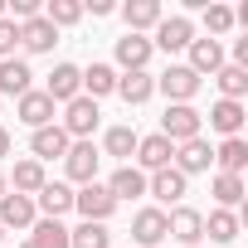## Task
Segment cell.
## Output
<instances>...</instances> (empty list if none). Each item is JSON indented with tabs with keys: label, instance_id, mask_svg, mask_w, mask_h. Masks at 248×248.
Listing matches in <instances>:
<instances>
[{
	"label": "cell",
	"instance_id": "obj_18",
	"mask_svg": "<svg viewBox=\"0 0 248 248\" xmlns=\"http://www.w3.org/2000/svg\"><path fill=\"white\" fill-rule=\"evenodd\" d=\"M34 209H44V219H63L73 209V190L63 180H44V190L34 195Z\"/></svg>",
	"mask_w": 248,
	"mask_h": 248
},
{
	"label": "cell",
	"instance_id": "obj_26",
	"mask_svg": "<svg viewBox=\"0 0 248 248\" xmlns=\"http://www.w3.org/2000/svg\"><path fill=\"white\" fill-rule=\"evenodd\" d=\"M107 93H117V68L112 63H88L83 68V97H107Z\"/></svg>",
	"mask_w": 248,
	"mask_h": 248
},
{
	"label": "cell",
	"instance_id": "obj_4",
	"mask_svg": "<svg viewBox=\"0 0 248 248\" xmlns=\"http://www.w3.org/2000/svg\"><path fill=\"white\" fill-rule=\"evenodd\" d=\"M166 233H170L180 248H200V238H204V214L190 209V204H175V209L166 214Z\"/></svg>",
	"mask_w": 248,
	"mask_h": 248
},
{
	"label": "cell",
	"instance_id": "obj_40",
	"mask_svg": "<svg viewBox=\"0 0 248 248\" xmlns=\"http://www.w3.org/2000/svg\"><path fill=\"white\" fill-rule=\"evenodd\" d=\"M0 20H5V0H0Z\"/></svg>",
	"mask_w": 248,
	"mask_h": 248
},
{
	"label": "cell",
	"instance_id": "obj_8",
	"mask_svg": "<svg viewBox=\"0 0 248 248\" xmlns=\"http://www.w3.org/2000/svg\"><path fill=\"white\" fill-rule=\"evenodd\" d=\"M44 93H49V102H54V107H59V102H73V97L83 93V68H78V63H54V73H49Z\"/></svg>",
	"mask_w": 248,
	"mask_h": 248
},
{
	"label": "cell",
	"instance_id": "obj_24",
	"mask_svg": "<svg viewBox=\"0 0 248 248\" xmlns=\"http://www.w3.org/2000/svg\"><path fill=\"white\" fill-rule=\"evenodd\" d=\"M44 180H49V175H44V166L30 156V161H15V175H10L5 185H10L15 195H30V200H34V195L44 190Z\"/></svg>",
	"mask_w": 248,
	"mask_h": 248
},
{
	"label": "cell",
	"instance_id": "obj_37",
	"mask_svg": "<svg viewBox=\"0 0 248 248\" xmlns=\"http://www.w3.org/2000/svg\"><path fill=\"white\" fill-rule=\"evenodd\" d=\"M88 10H93V15H112L117 5H112V0H88Z\"/></svg>",
	"mask_w": 248,
	"mask_h": 248
},
{
	"label": "cell",
	"instance_id": "obj_22",
	"mask_svg": "<svg viewBox=\"0 0 248 248\" xmlns=\"http://www.w3.org/2000/svg\"><path fill=\"white\" fill-rule=\"evenodd\" d=\"M151 93H156V78L141 68V73H117V97L127 102V107H141V102H151Z\"/></svg>",
	"mask_w": 248,
	"mask_h": 248
},
{
	"label": "cell",
	"instance_id": "obj_31",
	"mask_svg": "<svg viewBox=\"0 0 248 248\" xmlns=\"http://www.w3.org/2000/svg\"><path fill=\"white\" fill-rule=\"evenodd\" d=\"M214 83H219V93H224L229 102H243V93H248V68H233V63H224V68L214 73Z\"/></svg>",
	"mask_w": 248,
	"mask_h": 248
},
{
	"label": "cell",
	"instance_id": "obj_9",
	"mask_svg": "<svg viewBox=\"0 0 248 248\" xmlns=\"http://www.w3.org/2000/svg\"><path fill=\"white\" fill-rule=\"evenodd\" d=\"M170 156H175V146L156 132V137H141V141H137V156H132V161H137V170H141V175H156V170H166V166H170Z\"/></svg>",
	"mask_w": 248,
	"mask_h": 248
},
{
	"label": "cell",
	"instance_id": "obj_25",
	"mask_svg": "<svg viewBox=\"0 0 248 248\" xmlns=\"http://www.w3.org/2000/svg\"><path fill=\"white\" fill-rule=\"evenodd\" d=\"M107 190H112L117 204H122V200H137V195H146V175H141L137 166H117L112 180H107Z\"/></svg>",
	"mask_w": 248,
	"mask_h": 248
},
{
	"label": "cell",
	"instance_id": "obj_30",
	"mask_svg": "<svg viewBox=\"0 0 248 248\" xmlns=\"http://www.w3.org/2000/svg\"><path fill=\"white\" fill-rule=\"evenodd\" d=\"M137 141H141V137H137L132 127H112V132L102 137V151L117 156V161H132V156H137Z\"/></svg>",
	"mask_w": 248,
	"mask_h": 248
},
{
	"label": "cell",
	"instance_id": "obj_19",
	"mask_svg": "<svg viewBox=\"0 0 248 248\" xmlns=\"http://www.w3.org/2000/svg\"><path fill=\"white\" fill-rule=\"evenodd\" d=\"M30 83H34V73L25 59H0V97H25Z\"/></svg>",
	"mask_w": 248,
	"mask_h": 248
},
{
	"label": "cell",
	"instance_id": "obj_33",
	"mask_svg": "<svg viewBox=\"0 0 248 248\" xmlns=\"http://www.w3.org/2000/svg\"><path fill=\"white\" fill-rule=\"evenodd\" d=\"M214 200H219V209H233V204H243V175H214Z\"/></svg>",
	"mask_w": 248,
	"mask_h": 248
},
{
	"label": "cell",
	"instance_id": "obj_32",
	"mask_svg": "<svg viewBox=\"0 0 248 248\" xmlns=\"http://www.w3.org/2000/svg\"><path fill=\"white\" fill-rule=\"evenodd\" d=\"M68 248H112V238H107V224H78V229H68Z\"/></svg>",
	"mask_w": 248,
	"mask_h": 248
},
{
	"label": "cell",
	"instance_id": "obj_14",
	"mask_svg": "<svg viewBox=\"0 0 248 248\" xmlns=\"http://www.w3.org/2000/svg\"><path fill=\"white\" fill-rule=\"evenodd\" d=\"M73 141H68V132L59 127V122H49V127H39L34 137H30V151H34V161L44 166V161H54V156H63Z\"/></svg>",
	"mask_w": 248,
	"mask_h": 248
},
{
	"label": "cell",
	"instance_id": "obj_2",
	"mask_svg": "<svg viewBox=\"0 0 248 248\" xmlns=\"http://www.w3.org/2000/svg\"><path fill=\"white\" fill-rule=\"evenodd\" d=\"M97 117H102V112H97V102L78 93L73 102H63V122H59V127L68 132V141H88V137L97 132Z\"/></svg>",
	"mask_w": 248,
	"mask_h": 248
},
{
	"label": "cell",
	"instance_id": "obj_5",
	"mask_svg": "<svg viewBox=\"0 0 248 248\" xmlns=\"http://www.w3.org/2000/svg\"><path fill=\"white\" fill-rule=\"evenodd\" d=\"M97 166H102V151H97L93 141H73V146L63 151V170H68V180H78V185H93V180H97Z\"/></svg>",
	"mask_w": 248,
	"mask_h": 248
},
{
	"label": "cell",
	"instance_id": "obj_23",
	"mask_svg": "<svg viewBox=\"0 0 248 248\" xmlns=\"http://www.w3.org/2000/svg\"><path fill=\"white\" fill-rule=\"evenodd\" d=\"M20 44H25L30 54H49V49L59 44V30H54L44 15H34V20H25V25H20Z\"/></svg>",
	"mask_w": 248,
	"mask_h": 248
},
{
	"label": "cell",
	"instance_id": "obj_11",
	"mask_svg": "<svg viewBox=\"0 0 248 248\" xmlns=\"http://www.w3.org/2000/svg\"><path fill=\"white\" fill-rule=\"evenodd\" d=\"M209 161H214V151H209V141L204 137H195V141H180L175 146V156H170V166L190 180V175H200V170H209Z\"/></svg>",
	"mask_w": 248,
	"mask_h": 248
},
{
	"label": "cell",
	"instance_id": "obj_41",
	"mask_svg": "<svg viewBox=\"0 0 248 248\" xmlns=\"http://www.w3.org/2000/svg\"><path fill=\"white\" fill-rule=\"evenodd\" d=\"M20 248H34V243H30V238H25V243H20Z\"/></svg>",
	"mask_w": 248,
	"mask_h": 248
},
{
	"label": "cell",
	"instance_id": "obj_20",
	"mask_svg": "<svg viewBox=\"0 0 248 248\" xmlns=\"http://www.w3.org/2000/svg\"><path fill=\"white\" fill-rule=\"evenodd\" d=\"M117 63L127 68V73H141L151 63V39L146 34H122L117 39Z\"/></svg>",
	"mask_w": 248,
	"mask_h": 248
},
{
	"label": "cell",
	"instance_id": "obj_28",
	"mask_svg": "<svg viewBox=\"0 0 248 248\" xmlns=\"http://www.w3.org/2000/svg\"><path fill=\"white\" fill-rule=\"evenodd\" d=\"M204 233H209V243H233L238 238V214L233 209H209Z\"/></svg>",
	"mask_w": 248,
	"mask_h": 248
},
{
	"label": "cell",
	"instance_id": "obj_12",
	"mask_svg": "<svg viewBox=\"0 0 248 248\" xmlns=\"http://www.w3.org/2000/svg\"><path fill=\"white\" fill-rule=\"evenodd\" d=\"M34 200L30 195H15V190H5L0 195V229H34Z\"/></svg>",
	"mask_w": 248,
	"mask_h": 248
},
{
	"label": "cell",
	"instance_id": "obj_29",
	"mask_svg": "<svg viewBox=\"0 0 248 248\" xmlns=\"http://www.w3.org/2000/svg\"><path fill=\"white\" fill-rule=\"evenodd\" d=\"M34 248H68V229L59 219H34V229L25 233Z\"/></svg>",
	"mask_w": 248,
	"mask_h": 248
},
{
	"label": "cell",
	"instance_id": "obj_39",
	"mask_svg": "<svg viewBox=\"0 0 248 248\" xmlns=\"http://www.w3.org/2000/svg\"><path fill=\"white\" fill-rule=\"evenodd\" d=\"M5 190H10V185H5V175H0V195H5Z\"/></svg>",
	"mask_w": 248,
	"mask_h": 248
},
{
	"label": "cell",
	"instance_id": "obj_6",
	"mask_svg": "<svg viewBox=\"0 0 248 248\" xmlns=\"http://www.w3.org/2000/svg\"><path fill=\"white\" fill-rule=\"evenodd\" d=\"M15 117L25 122L30 132L49 127V122H54V102H49V93H44V88H30L25 97H15Z\"/></svg>",
	"mask_w": 248,
	"mask_h": 248
},
{
	"label": "cell",
	"instance_id": "obj_35",
	"mask_svg": "<svg viewBox=\"0 0 248 248\" xmlns=\"http://www.w3.org/2000/svg\"><path fill=\"white\" fill-rule=\"evenodd\" d=\"M204 30H209V34H229V30H233V10L209 0V5H204Z\"/></svg>",
	"mask_w": 248,
	"mask_h": 248
},
{
	"label": "cell",
	"instance_id": "obj_10",
	"mask_svg": "<svg viewBox=\"0 0 248 248\" xmlns=\"http://www.w3.org/2000/svg\"><path fill=\"white\" fill-rule=\"evenodd\" d=\"M156 88H161L170 102H190V97L200 93V73H190L185 63H170V68L156 78Z\"/></svg>",
	"mask_w": 248,
	"mask_h": 248
},
{
	"label": "cell",
	"instance_id": "obj_1",
	"mask_svg": "<svg viewBox=\"0 0 248 248\" xmlns=\"http://www.w3.org/2000/svg\"><path fill=\"white\" fill-rule=\"evenodd\" d=\"M200 127H204V117H200L190 102H170V107H166V117H161V137H166L170 146L195 141V137H200Z\"/></svg>",
	"mask_w": 248,
	"mask_h": 248
},
{
	"label": "cell",
	"instance_id": "obj_36",
	"mask_svg": "<svg viewBox=\"0 0 248 248\" xmlns=\"http://www.w3.org/2000/svg\"><path fill=\"white\" fill-rule=\"evenodd\" d=\"M15 44H20V25L0 20V59H15Z\"/></svg>",
	"mask_w": 248,
	"mask_h": 248
},
{
	"label": "cell",
	"instance_id": "obj_7",
	"mask_svg": "<svg viewBox=\"0 0 248 248\" xmlns=\"http://www.w3.org/2000/svg\"><path fill=\"white\" fill-rule=\"evenodd\" d=\"M190 39H195V25H190L185 15H166V20L156 25V39H151V49L180 54V49H190Z\"/></svg>",
	"mask_w": 248,
	"mask_h": 248
},
{
	"label": "cell",
	"instance_id": "obj_3",
	"mask_svg": "<svg viewBox=\"0 0 248 248\" xmlns=\"http://www.w3.org/2000/svg\"><path fill=\"white\" fill-rule=\"evenodd\" d=\"M73 209H78L88 224H107V219H112V209H117V200H112V190H107L102 180H93V185L73 190Z\"/></svg>",
	"mask_w": 248,
	"mask_h": 248
},
{
	"label": "cell",
	"instance_id": "obj_16",
	"mask_svg": "<svg viewBox=\"0 0 248 248\" xmlns=\"http://www.w3.org/2000/svg\"><path fill=\"white\" fill-rule=\"evenodd\" d=\"M185 68L200 73V78H204V73L214 78V73L224 68V44H219V39H190V63H185Z\"/></svg>",
	"mask_w": 248,
	"mask_h": 248
},
{
	"label": "cell",
	"instance_id": "obj_27",
	"mask_svg": "<svg viewBox=\"0 0 248 248\" xmlns=\"http://www.w3.org/2000/svg\"><path fill=\"white\" fill-rule=\"evenodd\" d=\"M214 166H219V175H243V166H248V141H243V137H229V141L214 151Z\"/></svg>",
	"mask_w": 248,
	"mask_h": 248
},
{
	"label": "cell",
	"instance_id": "obj_42",
	"mask_svg": "<svg viewBox=\"0 0 248 248\" xmlns=\"http://www.w3.org/2000/svg\"><path fill=\"white\" fill-rule=\"evenodd\" d=\"M0 238H5V229H0Z\"/></svg>",
	"mask_w": 248,
	"mask_h": 248
},
{
	"label": "cell",
	"instance_id": "obj_38",
	"mask_svg": "<svg viewBox=\"0 0 248 248\" xmlns=\"http://www.w3.org/2000/svg\"><path fill=\"white\" fill-rule=\"evenodd\" d=\"M0 156H10V132L0 127Z\"/></svg>",
	"mask_w": 248,
	"mask_h": 248
},
{
	"label": "cell",
	"instance_id": "obj_21",
	"mask_svg": "<svg viewBox=\"0 0 248 248\" xmlns=\"http://www.w3.org/2000/svg\"><path fill=\"white\" fill-rule=\"evenodd\" d=\"M243 117H248V112H243V102H229V97H219V102L209 107V127H214V132L229 141V137H238V132H243Z\"/></svg>",
	"mask_w": 248,
	"mask_h": 248
},
{
	"label": "cell",
	"instance_id": "obj_13",
	"mask_svg": "<svg viewBox=\"0 0 248 248\" xmlns=\"http://www.w3.org/2000/svg\"><path fill=\"white\" fill-rule=\"evenodd\" d=\"M132 238L141 243V248H161V238H166V209H137L132 214Z\"/></svg>",
	"mask_w": 248,
	"mask_h": 248
},
{
	"label": "cell",
	"instance_id": "obj_34",
	"mask_svg": "<svg viewBox=\"0 0 248 248\" xmlns=\"http://www.w3.org/2000/svg\"><path fill=\"white\" fill-rule=\"evenodd\" d=\"M39 15H44V20L59 30V25H78V20H83V5H78V0H49V5H44Z\"/></svg>",
	"mask_w": 248,
	"mask_h": 248
},
{
	"label": "cell",
	"instance_id": "obj_17",
	"mask_svg": "<svg viewBox=\"0 0 248 248\" xmlns=\"http://www.w3.org/2000/svg\"><path fill=\"white\" fill-rule=\"evenodd\" d=\"M185 175L175 170V166H166V170H156V175H146V195H156L161 204H180L185 200Z\"/></svg>",
	"mask_w": 248,
	"mask_h": 248
},
{
	"label": "cell",
	"instance_id": "obj_15",
	"mask_svg": "<svg viewBox=\"0 0 248 248\" xmlns=\"http://www.w3.org/2000/svg\"><path fill=\"white\" fill-rule=\"evenodd\" d=\"M122 20H127V34H141V30H156L166 20V10H161V0H127Z\"/></svg>",
	"mask_w": 248,
	"mask_h": 248
}]
</instances>
